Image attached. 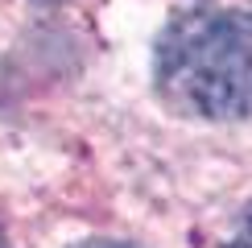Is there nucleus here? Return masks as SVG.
<instances>
[{
	"label": "nucleus",
	"instance_id": "nucleus-1",
	"mask_svg": "<svg viewBox=\"0 0 252 248\" xmlns=\"http://www.w3.org/2000/svg\"><path fill=\"white\" fill-rule=\"evenodd\" d=\"M153 75L161 95L186 116H252V13L190 8L157 41Z\"/></svg>",
	"mask_w": 252,
	"mask_h": 248
},
{
	"label": "nucleus",
	"instance_id": "nucleus-2",
	"mask_svg": "<svg viewBox=\"0 0 252 248\" xmlns=\"http://www.w3.org/2000/svg\"><path fill=\"white\" fill-rule=\"evenodd\" d=\"M223 248H252V211L236 223V232L227 236V244H223Z\"/></svg>",
	"mask_w": 252,
	"mask_h": 248
},
{
	"label": "nucleus",
	"instance_id": "nucleus-3",
	"mask_svg": "<svg viewBox=\"0 0 252 248\" xmlns=\"http://www.w3.org/2000/svg\"><path fill=\"white\" fill-rule=\"evenodd\" d=\"M75 248H132V244H120V240H87V244H75Z\"/></svg>",
	"mask_w": 252,
	"mask_h": 248
},
{
	"label": "nucleus",
	"instance_id": "nucleus-4",
	"mask_svg": "<svg viewBox=\"0 0 252 248\" xmlns=\"http://www.w3.org/2000/svg\"><path fill=\"white\" fill-rule=\"evenodd\" d=\"M0 248H8V236H4V227H0Z\"/></svg>",
	"mask_w": 252,
	"mask_h": 248
},
{
	"label": "nucleus",
	"instance_id": "nucleus-5",
	"mask_svg": "<svg viewBox=\"0 0 252 248\" xmlns=\"http://www.w3.org/2000/svg\"><path fill=\"white\" fill-rule=\"evenodd\" d=\"M46 4H58V0H46Z\"/></svg>",
	"mask_w": 252,
	"mask_h": 248
}]
</instances>
